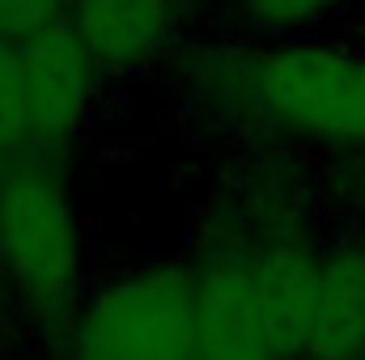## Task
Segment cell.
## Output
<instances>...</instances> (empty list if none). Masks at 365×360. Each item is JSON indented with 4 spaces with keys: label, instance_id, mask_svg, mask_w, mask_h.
Masks as SVG:
<instances>
[{
    "label": "cell",
    "instance_id": "3957f363",
    "mask_svg": "<svg viewBox=\"0 0 365 360\" xmlns=\"http://www.w3.org/2000/svg\"><path fill=\"white\" fill-rule=\"evenodd\" d=\"M60 360H191L195 259H136L90 280L64 331Z\"/></svg>",
    "mask_w": 365,
    "mask_h": 360
},
{
    "label": "cell",
    "instance_id": "7c38bea8",
    "mask_svg": "<svg viewBox=\"0 0 365 360\" xmlns=\"http://www.w3.org/2000/svg\"><path fill=\"white\" fill-rule=\"evenodd\" d=\"M0 360H4V322H0Z\"/></svg>",
    "mask_w": 365,
    "mask_h": 360
},
{
    "label": "cell",
    "instance_id": "9c48e42d",
    "mask_svg": "<svg viewBox=\"0 0 365 360\" xmlns=\"http://www.w3.org/2000/svg\"><path fill=\"white\" fill-rule=\"evenodd\" d=\"M30 157V106H26V47L0 38V162Z\"/></svg>",
    "mask_w": 365,
    "mask_h": 360
},
{
    "label": "cell",
    "instance_id": "7a4b0ae2",
    "mask_svg": "<svg viewBox=\"0 0 365 360\" xmlns=\"http://www.w3.org/2000/svg\"><path fill=\"white\" fill-rule=\"evenodd\" d=\"M242 132L336 157H365V60L340 38L251 43Z\"/></svg>",
    "mask_w": 365,
    "mask_h": 360
},
{
    "label": "cell",
    "instance_id": "4fadbf2b",
    "mask_svg": "<svg viewBox=\"0 0 365 360\" xmlns=\"http://www.w3.org/2000/svg\"><path fill=\"white\" fill-rule=\"evenodd\" d=\"M361 60H365V47H361Z\"/></svg>",
    "mask_w": 365,
    "mask_h": 360
},
{
    "label": "cell",
    "instance_id": "6da1fadb",
    "mask_svg": "<svg viewBox=\"0 0 365 360\" xmlns=\"http://www.w3.org/2000/svg\"><path fill=\"white\" fill-rule=\"evenodd\" d=\"M90 288V238L60 162L0 170V301L34 335L56 339Z\"/></svg>",
    "mask_w": 365,
    "mask_h": 360
},
{
    "label": "cell",
    "instance_id": "5b68a950",
    "mask_svg": "<svg viewBox=\"0 0 365 360\" xmlns=\"http://www.w3.org/2000/svg\"><path fill=\"white\" fill-rule=\"evenodd\" d=\"M26 47V106H30V157L60 162L90 132L102 97V68L77 43L68 21L34 34Z\"/></svg>",
    "mask_w": 365,
    "mask_h": 360
},
{
    "label": "cell",
    "instance_id": "8fae6325",
    "mask_svg": "<svg viewBox=\"0 0 365 360\" xmlns=\"http://www.w3.org/2000/svg\"><path fill=\"white\" fill-rule=\"evenodd\" d=\"M340 170H344L340 174V195H344V208H349V221H353L349 233H357L365 242V157H344Z\"/></svg>",
    "mask_w": 365,
    "mask_h": 360
},
{
    "label": "cell",
    "instance_id": "8992f818",
    "mask_svg": "<svg viewBox=\"0 0 365 360\" xmlns=\"http://www.w3.org/2000/svg\"><path fill=\"white\" fill-rule=\"evenodd\" d=\"M297 360H365V242H319L297 309Z\"/></svg>",
    "mask_w": 365,
    "mask_h": 360
},
{
    "label": "cell",
    "instance_id": "30bf717a",
    "mask_svg": "<svg viewBox=\"0 0 365 360\" xmlns=\"http://www.w3.org/2000/svg\"><path fill=\"white\" fill-rule=\"evenodd\" d=\"M73 0H0V38L26 43L68 17Z\"/></svg>",
    "mask_w": 365,
    "mask_h": 360
},
{
    "label": "cell",
    "instance_id": "52a82bcc",
    "mask_svg": "<svg viewBox=\"0 0 365 360\" xmlns=\"http://www.w3.org/2000/svg\"><path fill=\"white\" fill-rule=\"evenodd\" d=\"M187 17L191 0H73L64 21L102 77H128L179 47Z\"/></svg>",
    "mask_w": 365,
    "mask_h": 360
},
{
    "label": "cell",
    "instance_id": "277c9868",
    "mask_svg": "<svg viewBox=\"0 0 365 360\" xmlns=\"http://www.w3.org/2000/svg\"><path fill=\"white\" fill-rule=\"evenodd\" d=\"M297 360L293 318L242 255L195 259V356Z\"/></svg>",
    "mask_w": 365,
    "mask_h": 360
},
{
    "label": "cell",
    "instance_id": "ba28073f",
    "mask_svg": "<svg viewBox=\"0 0 365 360\" xmlns=\"http://www.w3.org/2000/svg\"><path fill=\"white\" fill-rule=\"evenodd\" d=\"M353 0H234V21L242 34H255L259 43L276 38H302L340 17Z\"/></svg>",
    "mask_w": 365,
    "mask_h": 360
}]
</instances>
